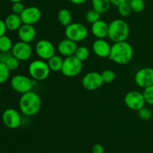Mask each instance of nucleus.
<instances>
[{
  "instance_id": "nucleus-1",
  "label": "nucleus",
  "mask_w": 153,
  "mask_h": 153,
  "mask_svg": "<svg viewBox=\"0 0 153 153\" xmlns=\"http://www.w3.org/2000/svg\"><path fill=\"white\" fill-rule=\"evenodd\" d=\"M134 55V50L128 42L125 41L114 43L111 46L108 59L120 65H125L131 61Z\"/></svg>"
},
{
  "instance_id": "nucleus-39",
  "label": "nucleus",
  "mask_w": 153,
  "mask_h": 153,
  "mask_svg": "<svg viewBox=\"0 0 153 153\" xmlns=\"http://www.w3.org/2000/svg\"><path fill=\"white\" fill-rule=\"evenodd\" d=\"M10 1H11L12 3L13 2H17V1H22V0H9Z\"/></svg>"
},
{
  "instance_id": "nucleus-6",
  "label": "nucleus",
  "mask_w": 153,
  "mask_h": 153,
  "mask_svg": "<svg viewBox=\"0 0 153 153\" xmlns=\"http://www.w3.org/2000/svg\"><path fill=\"white\" fill-rule=\"evenodd\" d=\"M88 34L87 27L80 22H71L65 28L66 37L76 43L83 41L87 38Z\"/></svg>"
},
{
  "instance_id": "nucleus-16",
  "label": "nucleus",
  "mask_w": 153,
  "mask_h": 153,
  "mask_svg": "<svg viewBox=\"0 0 153 153\" xmlns=\"http://www.w3.org/2000/svg\"><path fill=\"white\" fill-rule=\"evenodd\" d=\"M77 47V43L66 37L59 42L58 45V51L61 55L67 58L74 55Z\"/></svg>"
},
{
  "instance_id": "nucleus-9",
  "label": "nucleus",
  "mask_w": 153,
  "mask_h": 153,
  "mask_svg": "<svg viewBox=\"0 0 153 153\" xmlns=\"http://www.w3.org/2000/svg\"><path fill=\"white\" fill-rule=\"evenodd\" d=\"M82 84L85 90L89 91H97L100 89L104 84L102 79L101 73L98 72H90L83 76Z\"/></svg>"
},
{
  "instance_id": "nucleus-31",
  "label": "nucleus",
  "mask_w": 153,
  "mask_h": 153,
  "mask_svg": "<svg viewBox=\"0 0 153 153\" xmlns=\"http://www.w3.org/2000/svg\"><path fill=\"white\" fill-rule=\"evenodd\" d=\"M143 94L146 103L153 106V85L143 89Z\"/></svg>"
},
{
  "instance_id": "nucleus-17",
  "label": "nucleus",
  "mask_w": 153,
  "mask_h": 153,
  "mask_svg": "<svg viewBox=\"0 0 153 153\" xmlns=\"http://www.w3.org/2000/svg\"><path fill=\"white\" fill-rule=\"evenodd\" d=\"M18 37L20 41L30 43L36 37V30L34 25L28 24H22L17 31Z\"/></svg>"
},
{
  "instance_id": "nucleus-10",
  "label": "nucleus",
  "mask_w": 153,
  "mask_h": 153,
  "mask_svg": "<svg viewBox=\"0 0 153 153\" xmlns=\"http://www.w3.org/2000/svg\"><path fill=\"white\" fill-rule=\"evenodd\" d=\"M134 82L143 89L153 85V68L143 67L137 70L134 75Z\"/></svg>"
},
{
  "instance_id": "nucleus-29",
  "label": "nucleus",
  "mask_w": 153,
  "mask_h": 153,
  "mask_svg": "<svg viewBox=\"0 0 153 153\" xmlns=\"http://www.w3.org/2000/svg\"><path fill=\"white\" fill-rule=\"evenodd\" d=\"M102 79L104 84L112 83L115 80L116 74L111 70H105L101 73Z\"/></svg>"
},
{
  "instance_id": "nucleus-12",
  "label": "nucleus",
  "mask_w": 153,
  "mask_h": 153,
  "mask_svg": "<svg viewBox=\"0 0 153 153\" xmlns=\"http://www.w3.org/2000/svg\"><path fill=\"white\" fill-rule=\"evenodd\" d=\"M35 52L40 59L47 61L55 55V48L52 42L43 39L36 43Z\"/></svg>"
},
{
  "instance_id": "nucleus-37",
  "label": "nucleus",
  "mask_w": 153,
  "mask_h": 153,
  "mask_svg": "<svg viewBox=\"0 0 153 153\" xmlns=\"http://www.w3.org/2000/svg\"><path fill=\"white\" fill-rule=\"evenodd\" d=\"M126 1H128V0H110L111 4L114 6H116V7H118L121 4L126 2Z\"/></svg>"
},
{
  "instance_id": "nucleus-13",
  "label": "nucleus",
  "mask_w": 153,
  "mask_h": 153,
  "mask_svg": "<svg viewBox=\"0 0 153 153\" xmlns=\"http://www.w3.org/2000/svg\"><path fill=\"white\" fill-rule=\"evenodd\" d=\"M3 123L10 129H15L19 127L22 122L20 114L14 108H7L3 112L1 116Z\"/></svg>"
},
{
  "instance_id": "nucleus-35",
  "label": "nucleus",
  "mask_w": 153,
  "mask_h": 153,
  "mask_svg": "<svg viewBox=\"0 0 153 153\" xmlns=\"http://www.w3.org/2000/svg\"><path fill=\"white\" fill-rule=\"evenodd\" d=\"M105 149L102 145L100 143H97V144L94 145L92 147V153H104Z\"/></svg>"
},
{
  "instance_id": "nucleus-11",
  "label": "nucleus",
  "mask_w": 153,
  "mask_h": 153,
  "mask_svg": "<svg viewBox=\"0 0 153 153\" xmlns=\"http://www.w3.org/2000/svg\"><path fill=\"white\" fill-rule=\"evenodd\" d=\"M10 52L12 55L17 58L19 61H25L31 58L33 50L29 43L19 41L13 44Z\"/></svg>"
},
{
  "instance_id": "nucleus-25",
  "label": "nucleus",
  "mask_w": 153,
  "mask_h": 153,
  "mask_svg": "<svg viewBox=\"0 0 153 153\" xmlns=\"http://www.w3.org/2000/svg\"><path fill=\"white\" fill-rule=\"evenodd\" d=\"M128 2H129L132 11L135 12V13H140L144 10V0H129Z\"/></svg>"
},
{
  "instance_id": "nucleus-40",
  "label": "nucleus",
  "mask_w": 153,
  "mask_h": 153,
  "mask_svg": "<svg viewBox=\"0 0 153 153\" xmlns=\"http://www.w3.org/2000/svg\"><path fill=\"white\" fill-rule=\"evenodd\" d=\"M1 84H0V94H1Z\"/></svg>"
},
{
  "instance_id": "nucleus-26",
  "label": "nucleus",
  "mask_w": 153,
  "mask_h": 153,
  "mask_svg": "<svg viewBox=\"0 0 153 153\" xmlns=\"http://www.w3.org/2000/svg\"><path fill=\"white\" fill-rule=\"evenodd\" d=\"M100 15H101V13H100L98 11H97L94 8H92L88 10L86 13L85 19H86V21L88 23L93 24L97 22V21L100 20Z\"/></svg>"
},
{
  "instance_id": "nucleus-19",
  "label": "nucleus",
  "mask_w": 153,
  "mask_h": 153,
  "mask_svg": "<svg viewBox=\"0 0 153 153\" xmlns=\"http://www.w3.org/2000/svg\"><path fill=\"white\" fill-rule=\"evenodd\" d=\"M4 22H5L7 29L11 31H18L21 25L23 24L22 19H21L20 15L13 13H10L6 17Z\"/></svg>"
},
{
  "instance_id": "nucleus-2",
  "label": "nucleus",
  "mask_w": 153,
  "mask_h": 153,
  "mask_svg": "<svg viewBox=\"0 0 153 153\" xmlns=\"http://www.w3.org/2000/svg\"><path fill=\"white\" fill-rule=\"evenodd\" d=\"M41 105L40 96L33 91L22 94L19 100V110L27 117L37 114L41 108Z\"/></svg>"
},
{
  "instance_id": "nucleus-5",
  "label": "nucleus",
  "mask_w": 153,
  "mask_h": 153,
  "mask_svg": "<svg viewBox=\"0 0 153 153\" xmlns=\"http://www.w3.org/2000/svg\"><path fill=\"white\" fill-rule=\"evenodd\" d=\"M34 84L36 85L35 80L22 74L16 75L10 80V86L12 89L21 94L32 91Z\"/></svg>"
},
{
  "instance_id": "nucleus-23",
  "label": "nucleus",
  "mask_w": 153,
  "mask_h": 153,
  "mask_svg": "<svg viewBox=\"0 0 153 153\" xmlns=\"http://www.w3.org/2000/svg\"><path fill=\"white\" fill-rule=\"evenodd\" d=\"M74 56L76 57L79 60H80L82 62L87 61L90 56V50L87 46H78L76 49V52L74 54Z\"/></svg>"
},
{
  "instance_id": "nucleus-36",
  "label": "nucleus",
  "mask_w": 153,
  "mask_h": 153,
  "mask_svg": "<svg viewBox=\"0 0 153 153\" xmlns=\"http://www.w3.org/2000/svg\"><path fill=\"white\" fill-rule=\"evenodd\" d=\"M7 30V27H6L4 20H2L1 19H0V37L5 34Z\"/></svg>"
},
{
  "instance_id": "nucleus-20",
  "label": "nucleus",
  "mask_w": 153,
  "mask_h": 153,
  "mask_svg": "<svg viewBox=\"0 0 153 153\" xmlns=\"http://www.w3.org/2000/svg\"><path fill=\"white\" fill-rule=\"evenodd\" d=\"M91 3L93 8L101 14L108 11L111 5L110 0H91Z\"/></svg>"
},
{
  "instance_id": "nucleus-32",
  "label": "nucleus",
  "mask_w": 153,
  "mask_h": 153,
  "mask_svg": "<svg viewBox=\"0 0 153 153\" xmlns=\"http://www.w3.org/2000/svg\"><path fill=\"white\" fill-rule=\"evenodd\" d=\"M19 62H20V61H19L17 58H15L14 56L12 55V56L10 57L9 59L6 61L5 64L7 67V68L10 70V71H14V70H17L18 67H19Z\"/></svg>"
},
{
  "instance_id": "nucleus-34",
  "label": "nucleus",
  "mask_w": 153,
  "mask_h": 153,
  "mask_svg": "<svg viewBox=\"0 0 153 153\" xmlns=\"http://www.w3.org/2000/svg\"><path fill=\"white\" fill-rule=\"evenodd\" d=\"M12 56L11 52H0V62L4 63Z\"/></svg>"
},
{
  "instance_id": "nucleus-18",
  "label": "nucleus",
  "mask_w": 153,
  "mask_h": 153,
  "mask_svg": "<svg viewBox=\"0 0 153 153\" xmlns=\"http://www.w3.org/2000/svg\"><path fill=\"white\" fill-rule=\"evenodd\" d=\"M91 33L97 39H105L108 34V24L104 20L97 21L91 24Z\"/></svg>"
},
{
  "instance_id": "nucleus-21",
  "label": "nucleus",
  "mask_w": 153,
  "mask_h": 153,
  "mask_svg": "<svg viewBox=\"0 0 153 153\" xmlns=\"http://www.w3.org/2000/svg\"><path fill=\"white\" fill-rule=\"evenodd\" d=\"M64 60L59 55H55L51 57L49 60H47L48 65L50 68L51 71H53L57 73V72L61 71L63 64H64Z\"/></svg>"
},
{
  "instance_id": "nucleus-14",
  "label": "nucleus",
  "mask_w": 153,
  "mask_h": 153,
  "mask_svg": "<svg viewBox=\"0 0 153 153\" xmlns=\"http://www.w3.org/2000/svg\"><path fill=\"white\" fill-rule=\"evenodd\" d=\"M42 13L40 8L36 6H29L25 7L21 13L20 17L23 24L35 25L41 19Z\"/></svg>"
},
{
  "instance_id": "nucleus-28",
  "label": "nucleus",
  "mask_w": 153,
  "mask_h": 153,
  "mask_svg": "<svg viewBox=\"0 0 153 153\" xmlns=\"http://www.w3.org/2000/svg\"><path fill=\"white\" fill-rule=\"evenodd\" d=\"M10 72V70L4 63L0 62V84H4L8 80Z\"/></svg>"
},
{
  "instance_id": "nucleus-15",
  "label": "nucleus",
  "mask_w": 153,
  "mask_h": 153,
  "mask_svg": "<svg viewBox=\"0 0 153 153\" xmlns=\"http://www.w3.org/2000/svg\"><path fill=\"white\" fill-rule=\"evenodd\" d=\"M92 49L94 54L100 58H108L111 46L105 39H97L93 43Z\"/></svg>"
},
{
  "instance_id": "nucleus-7",
  "label": "nucleus",
  "mask_w": 153,
  "mask_h": 153,
  "mask_svg": "<svg viewBox=\"0 0 153 153\" xmlns=\"http://www.w3.org/2000/svg\"><path fill=\"white\" fill-rule=\"evenodd\" d=\"M82 69H83V64L82 61L73 55V56L67 57L64 60V64L61 72L66 77L73 78L79 76L82 73Z\"/></svg>"
},
{
  "instance_id": "nucleus-30",
  "label": "nucleus",
  "mask_w": 153,
  "mask_h": 153,
  "mask_svg": "<svg viewBox=\"0 0 153 153\" xmlns=\"http://www.w3.org/2000/svg\"><path fill=\"white\" fill-rule=\"evenodd\" d=\"M139 117L143 120H149L152 117V111L150 108L147 107H143L137 111Z\"/></svg>"
},
{
  "instance_id": "nucleus-24",
  "label": "nucleus",
  "mask_w": 153,
  "mask_h": 153,
  "mask_svg": "<svg viewBox=\"0 0 153 153\" xmlns=\"http://www.w3.org/2000/svg\"><path fill=\"white\" fill-rule=\"evenodd\" d=\"M13 44L12 40L7 35L0 37V52H10Z\"/></svg>"
},
{
  "instance_id": "nucleus-33",
  "label": "nucleus",
  "mask_w": 153,
  "mask_h": 153,
  "mask_svg": "<svg viewBox=\"0 0 153 153\" xmlns=\"http://www.w3.org/2000/svg\"><path fill=\"white\" fill-rule=\"evenodd\" d=\"M25 6L24 4L22 1H17V2H13L11 6V10L12 12L13 13H16V14L20 15L21 13L23 11V10L25 9Z\"/></svg>"
},
{
  "instance_id": "nucleus-8",
  "label": "nucleus",
  "mask_w": 153,
  "mask_h": 153,
  "mask_svg": "<svg viewBox=\"0 0 153 153\" xmlns=\"http://www.w3.org/2000/svg\"><path fill=\"white\" fill-rule=\"evenodd\" d=\"M124 102L128 108L136 111L144 107L146 104L143 93L137 91H131L127 93L124 98Z\"/></svg>"
},
{
  "instance_id": "nucleus-27",
  "label": "nucleus",
  "mask_w": 153,
  "mask_h": 153,
  "mask_svg": "<svg viewBox=\"0 0 153 153\" xmlns=\"http://www.w3.org/2000/svg\"><path fill=\"white\" fill-rule=\"evenodd\" d=\"M117 11L118 13L121 16H123V17H127V16H128L131 14V13L132 12V10H131L129 2L126 1V2L123 3L120 5L118 6Z\"/></svg>"
},
{
  "instance_id": "nucleus-4",
  "label": "nucleus",
  "mask_w": 153,
  "mask_h": 153,
  "mask_svg": "<svg viewBox=\"0 0 153 153\" xmlns=\"http://www.w3.org/2000/svg\"><path fill=\"white\" fill-rule=\"evenodd\" d=\"M51 70L45 60L37 59L31 61L28 65V73L35 81H43L49 77Z\"/></svg>"
},
{
  "instance_id": "nucleus-38",
  "label": "nucleus",
  "mask_w": 153,
  "mask_h": 153,
  "mask_svg": "<svg viewBox=\"0 0 153 153\" xmlns=\"http://www.w3.org/2000/svg\"><path fill=\"white\" fill-rule=\"evenodd\" d=\"M70 1H71L73 4H77V5H79V4H84V3H85V1H87V0H70Z\"/></svg>"
},
{
  "instance_id": "nucleus-22",
  "label": "nucleus",
  "mask_w": 153,
  "mask_h": 153,
  "mask_svg": "<svg viewBox=\"0 0 153 153\" xmlns=\"http://www.w3.org/2000/svg\"><path fill=\"white\" fill-rule=\"evenodd\" d=\"M58 19L60 23L64 27H67L72 22V13L68 9L62 8L58 11Z\"/></svg>"
},
{
  "instance_id": "nucleus-3",
  "label": "nucleus",
  "mask_w": 153,
  "mask_h": 153,
  "mask_svg": "<svg viewBox=\"0 0 153 153\" xmlns=\"http://www.w3.org/2000/svg\"><path fill=\"white\" fill-rule=\"evenodd\" d=\"M129 34V25L124 19H114L108 24V37L114 43L125 41L128 39Z\"/></svg>"
}]
</instances>
